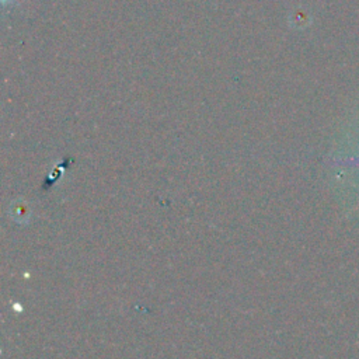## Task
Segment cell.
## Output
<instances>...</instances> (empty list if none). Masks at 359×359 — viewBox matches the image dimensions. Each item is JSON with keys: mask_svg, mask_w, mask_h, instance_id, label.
Segmentation results:
<instances>
[{"mask_svg": "<svg viewBox=\"0 0 359 359\" xmlns=\"http://www.w3.org/2000/svg\"><path fill=\"white\" fill-rule=\"evenodd\" d=\"M351 164H355V165H359V158H353V160H349Z\"/></svg>", "mask_w": 359, "mask_h": 359, "instance_id": "obj_1", "label": "cell"}]
</instances>
